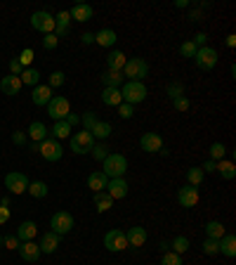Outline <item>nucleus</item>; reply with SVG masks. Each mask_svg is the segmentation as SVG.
Wrapping results in <instances>:
<instances>
[{
	"label": "nucleus",
	"instance_id": "nucleus-1",
	"mask_svg": "<svg viewBox=\"0 0 236 265\" xmlns=\"http://www.w3.org/2000/svg\"><path fill=\"white\" fill-rule=\"evenodd\" d=\"M121 97L126 104L135 107V104H140V102L147 100V86L140 83V81H126L123 86H121Z\"/></svg>",
	"mask_w": 236,
	"mask_h": 265
},
{
	"label": "nucleus",
	"instance_id": "nucleus-2",
	"mask_svg": "<svg viewBox=\"0 0 236 265\" xmlns=\"http://www.w3.org/2000/svg\"><path fill=\"white\" fill-rule=\"evenodd\" d=\"M102 173L106 175L109 180H113V178H123L128 173V159L123 154H109L106 159L102 161Z\"/></svg>",
	"mask_w": 236,
	"mask_h": 265
},
{
	"label": "nucleus",
	"instance_id": "nucleus-3",
	"mask_svg": "<svg viewBox=\"0 0 236 265\" xmlns=\"http://www.w3.org/2000/svg\"><path fill=\"white\" fill-rule=\"evenodd\" d=\"M123 78H128V81H144V78L149 76V64H147V59H142V57H130L126 62V67H123Z\"/></svg>",
	"mask_w": 236,
	"mask_h": 265
},
{
	"label": "nucleus",
	"instance_id": "nucleus-4",
	"mask_svg": "<svg viewBox=\"0 0 236 265\" xmlns=\"http://www.w3.org/2000/svg\"><path fill=\"white\" fill-rule=\"evenodd\" d=\"M71 114V104L64 95H57L52 100L47 102V116L55 118V121H64V118Z\"/></svg>",
	"mask_w": 236,
	"mask_h": 265
},
{
	"label": "nucleus",
	"instance_id": "nucleus-5",
	"mask_svg": "<svg viewBox=\"0 0 236 265\" xmlns=\"http://www.w3.org/2000/svg\"><path fill=\"white\" fill-rule=\"evenodd\" d=\"M194 62L201 71H212L215 69V64H217V50L215 47H198L196 55H194Z\"/></svg>",
	"mask_w": 236,
	"mask_h": 265
},
{
	"label": "nucleus",
	"instance_id": "nucleus-6",
	"mask_svg": "<svg viewBox=\"0 0 236 265\" xmlns=\"http://www.w3.org/2000/svg\"><path fill=\"white\" fill-rule=\"evenodd\" d=\"M50 227H52V232H57L62 237V234L73 230V216H71L69 211H57V213H52V218H50Z\"/></svg>",
	"mask_w": 236,
	"mask_h": 265
},
{
	"label": "nucleus",
	"instance_id": "nucleus-7",
	"mask_svg": "<svg viewBox=\"0 0 236 265\" xmlns=\"http://www.w3.org/2000/svg\"><path fill=\"white\" fill-rule=\"evenodd\" d=\"M94 147V138H92V132H87V130H80L76 132L73 138H71V152L73 154H90V149Z\"/></svg>",
	"mask_w": 236,
	"mask_h": 265
},
{
	"label": "nucleus",
	"instance_id": "nucleus-8",
	"mask_svg": "<svg viewBox=\"0 0 236 265\" xmlns=\"http://www.w3.org/2000/svg\"><path fill=\"white\" fill-rule=\"evenodd\" d=\"M38 152L43 154L45 161H59L64 156L62 145H59V140H55V138H45V140L38 145Z\"/></svg>",
	"mask_w": 236,
	"mask_h": 265
},
{
	"label": "nucleus",
	"instance_id": "nucleus-9",
	"mask_svg": "<svg viewBox=\"0 0 236 265\" xmlns=\"http://www.w3.org/2000/svg\"><path fill=\"white\" fill-rule=\"evenodd\" d=\"M5 187L10 189V194H24L29 189V178L19 171H12L5 175Z\"/></svg>",
	"mask_w": 236,
	"mask_h": 265
},
{
	"label": "nucleus",
	"instance_id": "nucleus-10",
	"mask_svg": "<svg viewBox=\"0 0 236 265\" xmlns=\"http://www.w3.org/2000/svg\"><path fill=\"white\" fill-rule=\"evenodd\" d=\"M104 246H106V251H111V253H118V251L128 249L126 232H123V230H109V232L104 234Z\"/></svg>",
	"mask_w": 236,
	"mask_h": 265
},
{
	"label": "nucleus",
	"instance_id": "nucleus-11",
	"mask_svg": "<svg viewBox=\"0 0 236 265\" xmlns=\"http://www.w3.org/2000/svg\"><path fill=\"white\" fill-rule=\"evenodd\" d=\"M31 26L36 29V31H40V33H55V26H57V22H55V17L50 15V12H33V17H31Z\"/></svg>",
	"mask_w": 236,
	"mask_h": 265
},
{
	"label": "nucleus",
	"instance_id": "nucleus-12",
	"mask_svg": "<svg viewBox=\"0 0 236 265\" xmlns=\"http://www.w3.org/2000/svg\"><path fill=\"white\" fill-rule=\"evenodd\" d=\"M177 204L182 209H194L198 204V187H191V185L180 187L177 189Z\"/></svg>",
	"mask_w": 236,
	"mask_h": 265
},
{
	"label": "nucleus",
	"instance_id": "nucleus-13",
	"mask_svg": "<svg viewBox=\"0 0 236 265\" xmlns=\"http://www.w3.org/2000/svg\"><path fill=\"white\" fill-rule=\"evenodd\" d=\"M140 147L142 152H149V154H158L163 149V138L158 132H144L140 138Z\"/></svg>",
	"mask_w": 236,
	"mask_h": 265
},
{
	"label": "nucleus",
	"instance_id": "nucleus-14",
	"mask_svg": "<svg viewBox=\"0 0 236 265\" xmlns=\"http://www.w3.org/2000/svg\"><path fill=\"white\" fill-rule=\"evenodd\" d=\"M59 242H62V237L57 232H45L43 237H40V242H38V249H40V253H55L57 249H59Z\"/></svg>",
	"mask_w": 236,
	"mask_h": 265
},
{
	"label": "nucleus",
	"instance_id": "nucleus-15",
	"mask_svg": "<svg viewBox=\"0 0 236 265\" xmlns=\"http://www.w3.org/2000/svg\"><path fill=\"white\" fill-rule=\"evenodd\" d=\"M126 239H128V246H133V249H140V246H144V244H147V230H144V227H140V225L128 227Z\"/></svg>",
	"mask_w": 236,
	"mask_h": 265
},
{
	"label": "nucleus",
	"instance_id": "nucleus-16",
	"mask_svg": "<svg viewBox=\"0 0 236 265\" xmlns=\"http://www.w3.org/2000/svg\"><path fill=\"white\" fill-rule=\"evenodd\" d=\"M106 194L116 202V199H126L128 196V180L126 178H113V180H109V185H106Z\"/></svg>",
	"mask_w": 236,
	"mask_h": 265
},
{
	"label": "nucleus",
	"instance_id": "nucleus-17",
	"mask_svg": "<svg viewBox=\"0 0 236 265\" xmlns=\"http://www.w3.org/2000/svg\"><path fill=\"white\" fill-rule=\"evenodd\" d=\"M17 251H19V256H22L26 263H36V260L40 258V249H38V244L36 242H22Z\"/></svg>",
	"mask_w": 236,
	"mask_h": 265
},
{
	"label": "nucleus",
	"instance_id": "nucleus-18",
	"mask_svg": "<svg viewBox=\"0 0 236 265\" xmlns=\"http://www.w3.org/2000/svg\"><path fill=\"white\" fill-rule=\"evenodd\" d=\"M71 19H76V22H90L92 19V15H94V10L90 8V5H85V3H76L73 8H71Z\"/></svg>",
	"mask_w": 236,
	"mask_h": 265
},
{
	"label": "nucleus",
	"instance_id": "nucleus-19",
	"mask_svg": "<svg viewBox=\"0 0 236 265\" xmlns=\"http://www.w3.org/2000/svg\"><path fill=\"white\" fill-rule=\"evenodd\" d=\"M126 62H128V57L123 55L121 50H111L109 57H106V67H109L106 71H116V74H121L123 67H126Z\"/></svg>",
	"mask_w": 236,
	"mask_h": 265
},
{
	"label": "nucleus",
	"instance_id": "nucleus-20",
	"mask_svg": "<svg viewBox=\"0 0 236 265\" xmlns=\"http://www.w3.org/2000/svg\"><path fill=\"white\" fill-rule=\"evenodd\" d=\"M38 234V225L33 223V220H24L19 230H17V237H19V242H33V237Z\"/></svg>",
	"mask_w": 236,
	"mask_h": 265
},
{
	"label": "nucleus",
	"instance_id": "nucleus-21",
	"mask_svg": "<svg viewBox=\"0 0 236 265\" xmlns=\"http://www.w3.org/2000/svg\"><path fill=\"white\" fill-rule=\"evenodd\" d=\"M106 185H109V178H106L102 171H94L87 175V187L92 189V192H104Z\"/></svg>",
	"mask_w": 236,
	"mask_h": 265
},
{
	"label": "nucleus",
	"instance_id": "nucleus-22",
	"mask_svg": "<svg viewBox=\"0 0 236 265\" xmlns=\"http://www.w3.org/2000/svg\"><path fill=\"white\" fill-rule=\"evenodd\" d=\"M33 104L36 107H47V102L52 100V88H47V86H36L33 88Z\"/></svg>",
	"mask_w": 236,
	"mask_h": 265
},
{
	"label": "nucleus",
	"instance_id": "nucleus-23",
	"mask_svg": "<svg viewBox=\"0 0 236 265\" xmlns=\"http://www.w3.org/2000/svg\"><path fill=\"white\" fill-rule=\"evenodd\" d=\"M26 135H29V138H31V140L38 145V142H43V140L47 138V125L43 123V121H33V123L29 125Z\"/></svg>",
	"mask_w": 236,
	"mask_h": 265
},
{
	"label": "nucleus",
	"instance_id": "nucleus-24",
	"mask_svg": "<svg viewBox=\"0 0 236 265\" xmlns=\"http://www.w3.org/2000/svg\"><path fill=\"white\" fill-rule=\"evenodd\" d=\"M116 31L113 29H102V31H97L94 33V43L97 45H102V47H111V45H116Z\"/></svg>",
	"mask_w": 236,
	"mask_h": 265
},
{
	"label": "nucleus",
	"instance_id": "nucleus-25",
	"mask_svg": "<svg viewBox=\"0 0 236 265\" xmlns=\"http://www.w3.org/2000/svg\"><path fill=\"white\" fill-rule=\"evenodd\" d=\"M203 230H205V237H208V239H222V237L227 234V230H224V225H222L220 220H210V223H205Z\"/></svg>",
	"mask_w": 236,
	"mask_h": 265
},
{
	"label": "nucleus",
	"instance_id": "nucleus-26",
	"mask_svg": "<svg viewBox=\"0 0 236 265\" xmlns=\"http://www.w3.org/2000/svg\"><path fill=\"white\" fill-rule=\"evenodd\" d=\"M0 90L5 95H17L19 90H22V81H19V76H5L3 81H0Z\"/></svg>",
	"mask_w": 236,
	"mask_h": 265
},
{
	"label": "nucleus",
	"instance_id": "nucleus-27",
	"mask_svg": "<svg viewBox=\"0 0 236 265\" xmlns=\"http://www.w3.org/2000/svg\"><path fill=\"white\" fill-rule=\"evenodd\" d=\"M92 202H94V211H97V213H106V211L113 206V199H111L106 192H94Z\"/></svg>",
	"mask_w": 236,
	"mask_h": 265
},
{
	"label": "nucleus",
	"instance_id": "nucleus-28",
	"mask_svg": "<svg viewBox=\"0 0 236 265\" xmlns=\"http://www.w3.org/2000/svg\"><path fill=\"white\" fill-rule=\"evenodd\" d=\"M90 132H92L94 140L104 142V140H106V138L111 135V132H113V125H111L109 121H97V123H94V128H92Z\"/></svg>",
	"mask_w": 236,
	"mask_h": 265
},
{
	"label": "nucleus",
	"instance_id": "nucleus-29",
	"mask_svg": "<svg viewBox=\"0 0 236 265\" xmlns=\"http://www.w3.org/2000/svg\"><path fill=\"white\" fill-rule=\"evenodd\" d=\"M102 83H104V88H116V90H121V86L126 83V78H123V74H116V71H104Z\"/></svg>",
	"mask_w": 236,
	"mask_h": 265
},
{
	"label": "nucleus",
	"instance_id": "nucleus-30",
	"mask_svg": "<svg viewBox=\"0 0 236 265\" xmlns=\"http://www.w3.org/2000/svg\"><path fill=\"white\" fill-rule=\"evenodd\" d=\"M220 253L227 258H234L236 256V237L234 234H224L220 239Z\"/></svg>",
	"mask_w": 236,
	"mask_h": 265
},
{
	"label": "nucleus",
	"instance_id": "nucleus-31",
	"mask_svg": "<svg viewBox=\"0 0 236 265\" xmlns=\"http://www.w3.org/2000/svg\"><path fill=\"white\" fill-rule=\"evenodd\" d=\"M215 173H220L224 180H234L236 178V166H234V161H217L215 164Z\"/></svg>",
	"mask_w": 236,
	"mask_h": 265
},
{
	"label": "nucleus",
	"instance_id": "nucleus-32",
	"mask_svg": "<svg viewBox=\"0 0 236 265\" xmlns=\"http://www.w3.org/2000/svg\"><path fill=\"white\" fill-rule=\"evenodd\" d=\"M102 102L106 107H118V104H123V97H121V90L116 88H104L102 93Z\"/></svg>",
	"mask_w": 236,
	"mask_h": 265
},
{
	"label": "nucleus",
	"instance_id": "nucleus-33",
	"mask_svg": "<svg viewBox=\"0 0 236 265\" xmlns=\"http://www.w3.org/2000/svg\"><path fill=\"white\" fill-rule=\"evenodd\" d=\"M19 81H22V86H31V88H36L38 86V81H40V74H38V69H24L22 71V76H19Z\"/></svg>",
	"mask_w": 236,
	"mask_h": 265
},
{
	"label": "nucleus",
	"instance_id": "nucleus-34",
	"mask_svg": "<svg viewBox=\"0 0 236 265\" xmlns=\"http://www.w3.org/2000/svg\"><path fill=\"white\" fill-rule=\"evenodd\" d=\"M33 199H45L47 196V185L43 180H36V182H29V189H26Z\"/></svg>",
	"mask_w": 236,
	"mask_h": 265
},
{
	"label": "nucleus",
	"instance_id": "nucleus-35",
	"mask_svg": "<svg viewBox=\"0 0 236 265\" xmlns=\"http://www.w3.org/2000/svg\"><path fill=\"white\" fill-rule=\"evenodd\" d=\"M203 175L205 173L201 171V166H191V168H189L187 171V185H191V187H198V185H201V182H203Z\"/></svg>",
	"mask_w": 236,
	"mask_h": 265
},
{
	"label": "nucleus",
	"instance_id": "nucleus-36",
	"mask_svg": "<svg viewBox=\"0 0 236 265\" xmlns=\"http://www.w3.org/2000/svg\"><path fill=\"white\" fill-rule=\"evenodd\" d=\"M71 135V125L66 123V121H57L55 125H52V138L55 140H64V138H69Z\"/></svg>",
	"mask_w": 236,
	"mask_h": 265
},
{
	"label": "nucleus",
	"instance_id": "nucleus-37",
	"mask_svg": "<svg viewBox=\"0 0 236 265\" xmlns=\"http://www.w3.org/2000/svg\"><path fill=\"white\" fill-rule=\"evenodd\" d=\"M170 249H173L175 253H180V256H182V253H187V251H189V239L184 237V234L175 237L173 242H170Z\"/></svg>",
	"mask_w": 236,
	"mask_h": 265
},
{
	"label": "nucleus",
	"instance_id": "nucleus-38",
	"mask_svg": "<svg viewBox=\"0 0 236 265\" xmlns=\"http://www.w3.org/2000/svg\"><path fill=\"white\" fill-rule=\"evenodd\" d=\"M208 154H210L212 161H222V159H224V154H227V147H224L222 142H212L210 149H208Z\"/></svg>",
	"mask_w": 236,
	"mask_h": 265
},
{
	"label": "nucleus",
	"instance_id": "nucleus-39",
	"mask_svg": "<svg viewBox=\"0 0 236 265\" xmlns=\"http://www.w3.org/2000/svg\"><path fill=\"white\" fill-rule=\"evenodd\" d=\"M165 95H168L170 100H177V97L184 95V86H182L180 81H173V83H168V88H165Z\"/></svg>",
	"mask_w": 236,
	"mask_h": 265
},
{
	"label": "nucleus",
	"instance_id": "nucleus-40",
	"mask_svg": "<svg viewBox=\"0 0 236 265\" xmlns=\"http://www.w3.org/2000/svg\"><path fill=\"white\" fill-rule=\"evenodd\" d=\"M201 249H203L205 256H217V253H220V239H208V237H205V242Z\"/></svg>",
	"mask_w": 236,
	"mask_h": 265
},
{
	"label": "nucleus",
	"instance_id": "nucleus-41",
	"mask_svg": "<svg viewBox=\"0 0 236 265\" xmlns=\"http://www.w3.org/2000/svg\"><path fill=\"white\" fill-rule=\"evenodd\" d=\"M90 154H92V159H97V161H104V159L109 156V147H106L104 142H94V147L90 149Z\"/></svg>",
	"mask_w": 236,
	"mask_h": 265
},
{
	"label": "nucleus",
	"instance_id": "nucleus-42",
	"mask_svg": "<svg viewBox=\"0 0 236 265\" xmlns=\"http://www.w3.org/2000/svg\"><path fill=\"white\" fill-rule=\"evenodd\" d=\"M97 121H99V118H97V114H94V111H85V114L80 116V125H83V130H87V132L92 130Z\"/></svg>",
	"mask_w": 236,
	"mask_h": 265
},
{
	"label": "nucleus",
	"instance_id": "nucleus-43",
	"mask_svg": "<svg viewBox=\"0 0 236 265\" xmlns=\"http://www.w3.org/2000/svg\"><path fill=\"white\" fill-rule=\"evenodd\" d=\"M196 50H198V47L194 45V40H184V43L180 45V55H182V57H189V59H194Z\"/></svg>",
	"mask_w": 236,
	"mask_h": 265
},
{
	"label": "nucleus",
	"instance_id": "nucleus-44",
	"mask_svg": "<svg viewBox=\"0 0 236 265\" xmlns=\"http://www.w3.org/2000/svg\"><path fill=\"white\" fill-rule=\"evenodd\" d=\"M161 265H182V256L175 251H165L161 258Z\"/></svg>",
	"mask_w": 236,
	"mask_h": 265
},
{
	"label": "nucleus",
	"instance_id": "nucleus-45",
	"mask_svg": "<svg viewBox=\"0 0 236 265\" xmlns=\"http://www.w3.org/2000/svg\"><path fill=\"white\" fill-rule=\"evenodd\" d=\"M64 81H66L64 71H52V74H50V83H47V88H62Z\"/></svg>",
	"mask_w": 236,
	"mask_h": 265
},
{
	"label": "nucleus",
	"instance_id": "nucleus-46",
	"mask_svg": "<svg viewBox=\"0 0 236 265\" xmlns=\"http://www.w3.org/2000/svg\"><path fill=\"white\" fill-rule=\"evenodd\" d=\"M33 62V50L31 47H26V50H22V55H19V64H22L24 69H29V64Z\"/></svg>",
	"mask_w": 236,
	"mask_h": 265
},
{
	"label": "nucleus",
	"instance_id": "nucleus-47",
	"mask_svg": "<svg viewBox=\"0 0 236 265\" xmlns=\"http://www.w3.org/2000/svg\"><path fill=\"white\" fill-rule=\"evenodd\" d=\"M173 107H175L177 111H189V107H191V102L187 100V95H182V97L173 100Z\"/></svg>",
	"mask_w": 236,
	"mask_h": 265
},
{
	"label": "nucleus",
	"instance_id": "nucleus-48",
	"mask_svg": "<svg viewBox=\"0 0 236 265\" xmlns=\"http://www.w3.org/2000/svg\"><path fill=\"white\" fill-rule=\"evenodd\" d=\"M57 45H59V38H57L55 33H47L45 38H43V47H45V50H55Z\"/></svg>",
	"mask_w": 236,
	"mask_h": 265
},
{
	"label": "nucleus",
	"instance_id": "nucleus-49",
	"mask_svg": "<svg viewBox=\"0 0 236 265\" xmlns=\"http://www.w3.org/2000/svg\"><path fill=\"white\" fill-rule=\"evenodd\" d=\"M3 244H5V246H8V249H19V237H17V234H8V237H3Z\"/></svg>",
	"mask_w": 236,
	"mask_h": 265
},
{
	"label": "nucleus",
	"instance_id": "nucleus-50",
	"mask_svg": "<svg viewBox=\"0 0 236 265\" xmlns=\"http://www.w3.org/2000/svg\"><path fill=\"white\" fill-rule=\"evenodd\" d=\"M133 114H135V111H133L130 104H126V102H123V104H118V116H121V118H130Z\"/></svg>",
	"mask_w": 236,
	"mask_h": 265
},
{
	"label": "nucleus",
	"instance_id": "nucleus-51",
	"mask_svg": "<svg viewBox=\"0 0 236 265\" xmlns=\"http://www.w3.org/2000/svg\"><path fill=\"white\" fill-rule=\"evenodd\" d=\"M55 22H57V24H62V26H69V24H71V15L66 12V10H62V12H57Z\"/></svg>",
	"mask_w": 236,
	"mask_h": 265
},
{
	"label": "nucleus",
	"instance_id": "nucleus-52",
	"mask_svg": "<svg viewBox=\"0 0 236 265\" xmlns=\"http://www.w3.org/2000/svg\"><path fill=\"white\" fill-rule=\"evenodd\" d=\"M10 71H12V76H22L24 67L19 64V59H12V62H10Z\"/></svg>",
	"mask_w": 236,
	"mask_h": 265
},
{
	"label": "nucleus",
	"instance_id": "nucleus-53",
	"mask_svg": "<svg viewBox=\"0 0 236 265\" xmlns=\"http://www.w3.org/2000/svg\"><path fill=\"white\" fill-rule=\"evenodd\" d=\"M12 142H15V145H26V132L15 130L12 132Z\"/></svg>",
	"mask_w": 236,
	"mask_h": 265
},
{
	"label": "nucleus",
	"instance_id": "nucleus-54",
	"mask_svg": "<svg viewBox=\"0 0 236 265\" xmlns=\"http://www.w3.org/2000/svg\"><path fill=\"white\" fill-rule=\"evenodd\" d=\"M205 43H208V33H196L194 45H196V47H205Z\"/></svg>",
	"mask_w": 236,
	"mask_h": 265
},
{
	"label": "nucleus",
	"instance_id": "nucleus-55",
	"mask_svg": "<svg viewBox=\"0 0 236 265\" xmlns=\"http://www.w3.org/2000/svg\"><path fill=\"white\" fill-rule=\"evenodd\" d=\"M80 43H83V45H92V43H94V33L85 31L83 36H80Z\"/></svg>",
	"mask_w": 236,
	"mask_h": 265
},
{
	"label": "nucleus",
	"instance_id": "nucleus-56",
	"mask_svg": "<svg viewBox=\"0 0 236 265\" xmlns=\"http://www.w3.org/2000/svg\"><path fill=\"white\" fill-rule=\"evenodd\" d=\"M10 220V209L8 206H0V225H5Z\"/></svg>",
	"mask_w": 236,
	"mask_h": 265
},
{
	"label": "nucleus",
	"instance_id": "nucleus-57",
	"mask_svg": "<svg viewBox=\"0 0 236 265\" xmlns=\"http://www.w3.org/2000/svg\"><path fill=\"white\" fill-rule=\"evenodd\" d=\"M215 164H217V161H212V159H208V161L203 164V168H201V171H203V173H215Z\"/></svg>",
	"mask_w": 236,
	"mask_h": 265
},
{
	"label": "nucleus",
	"instance_id": "nucleus-58",
	"mask_svg": "<svg viewBox=\"0 0 236 265\" xmlns=\"http://www.w3.org/2000/svg\"><path fill=\"white\" fill-rule=\"evenodd\" d=\"M64 121H66V123H69L71 128H73V125H78V123H80V116H76V114H69V116L64 118Z\"/></svg>",
	"mask_w": 236,
	"mask_h": 265
},
{
	"label": "nucleus",
	"instance_id": "nucleus-59",
	"mask_svg": "<svg viewBox=\"0 0 236 265\" xmlns=\"http://www.w3.org/2000/svg\"><path fill=\"white\" fill-rule=\"evenodd\" d=\"M224 43H227V47H234V45H236V36H234V33H229Z\"/></svg>",
	"mask_w": 236,
	"mask_h": 265
},
{
	"label": "nucleus",
	"instance_id": "nucleus-60",
	"mask_svg": "<svg viewBox=\"0 0 236 265\" xmlns=\"http://www.w3.org/2000/svg\"><path fill=\"white\" fill-rule=\"evenodd\" d=\"M158 249L163 251V253H165V251H170V242H161V244H158Z\"/></svg>",
	"mask_w": 236,
	"mask_h": 265
},
{
	"label": "nucleus",
	"instance_id": "nucleus-61",
	"mask_svg": "<svg viewBox=\"0 0 236 265\" xmlns=\"http://www.w3.org/2000/svg\"><path fill=\"white\" fill-rule=\"evenodd\" d=\"M198 19H201V12H198V10L196 12H191V22H198Z\"/></svg>",
	"mask_w": 236,
	"mask_h": 265
},
{
	"label": "nucleus",
	"instance_id": "nucleus-62",
	"mask_svg": "<svg viewBox=\"0 0 236 265\" xmlns=\"http://www.w3.org/2000/svg\"><path fill=\"white\" fill-rule=\"evenodd\" d=\"M0 246H3V237H0Z\"/></svg>",
	"mask_w": 236,
	"mask_h": 265
}]
</instances>
